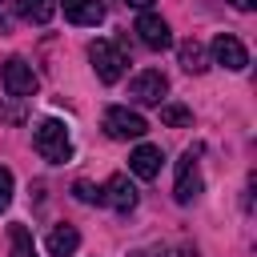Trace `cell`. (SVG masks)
Segmentation results:
<instances>
[{
	"label": "cell",
	"mask_w": 257,
	"mask_h": 257,
	"mask_svg": "<svg viewBox=\"0 0 257 257\" xmlns=\"http://www.w3.org/2000/svg\"><path fill=\"white\" fill-rule=\"evenodd\" d=\"M32 145H36V153H40L48 165H64V161L72 157L68 128H64V120H52V116H44V120L36 124V133H32Z\"/></svg>",
	"instance_id": "obj_1"
},
{
	"label": "cell",
	"mask_w": 257,
	"mask_h": 257,
	"mask_svg": "<svg viewBox=\"0 0 257 257\" xmlns=\"http://www.w3.org/2000/svg\"><path fill=\"white\" fill-rule=\"evenodd\" d=\"M104 133L112 141H141L149 133V120L141 112H133L128 104H112V108H104Z\"/></svg>",
	"instance_id": "obj_2"
},
{
	"label": "cell",
	"mask_w": 257,
	"mask_h": 257,
	"mask_svg": "<svg viewBox=\"0 0 257 257\" xmlns=\"http://www.w3.org/2000/svg\"><path fill=\"white\" fill-rule=\"evenodd\" d=\"M88 60H92V68H96V76L104 80V84H116L120 76H124V52L112 44V40H92L88 44Z\"/></svg>",
	"instance_id": "obj_3"
},
{
	"label": "cell",
	"mask_w": 257,
	"mask_h": 257,
	"mask_svg": "<svg viewBox=\"0 0 257 257\" xmlns=\"http://www.w3.org/2000/svg\"><path fill=\"white\" fill-rule=\"evenodd\" d=\"M0 76H4V88H8V96H16V100H28L32 92H36V72H32V64L24 60V56H8L4 60V68H0Z\"/></svg>",
	"instance_id": "obj_4"
},
{
	"label": "cell",
	"mask_w": 257,
	"mask_h": 257,
	"mask_svg": "<svg viewBox=\"0 0 257 257\" xmlns=\"http://www.w3.org/2000/svg\"><path fill=\"white\" fill-rule=\"evenodd\" d=\"M197 157H201V149L193 145V149H185V157L177 161V189H173V197H177L181 205H189V201L201 193V169H197Z\"/></svg>",
	"instance_id": "obj_5"
},
{
	"label": "cell",
	"mask_w": 257,
	"mask_h": 257,
	"mask_svg": "<svg viewBox=\"0 0 257 257\" xmlns=\"http://www.w3.org/2000/svg\"><path fill=\"white\" fill-rule=\"evenodd\" d=\"M165 92H169V80H165L161 68H145V72H137V76L128 80V96H133L137 104H161Z\"/></svg>",
	"instance_id": "obj_6"
},
{
	"label": "cell",
	"mask_w": 257,
	"mask_h": 257,
	"mask_svg": "<svg viewBox=\"0 0 257 257\" xmlns=\"http://www.w3.org/2000/svg\"><path fill=\"white\" fill-rule=\"evenodd\" d=\"M137 40L145 44V48H153V52H165L169 44H173V32H169V20L165 16H157V12H145L141 20H137Z\"/></svg>",
	"instance_id": "obj_7"
},
{
	"label": "cell",
	"mask_w": 257,
	"mask_h": 257,
	"mask_svg": "<svg viewBox=\"0 0 257 257\" xmlns=\"http://www.w3.org/2000/svg\"><path fill=\"white\" fill-rule=\"evenodd\" d=\"M100 201H104V205H112L116 213H128V209H137L141 193H137V185H133L124 173H116V177H108V181L100 185Z\"/></svg>",
	"instance_id": "obj_8"
},
{
	"label": "cell",
	"mask_w": 257,
	"mask_h": 257,
	"mask_svg": "<svg viewBox=\"0 0 257 257\" xmlns=\"http://www.w3.org/2000/svg\"><path fill=\"white\" fill-rule=\"evenodd\" d=\"M213 64H221L229 72H241V68H249V52H245V44L233 32H221L213 40Z\"/></svg>",
	"instance_id": "obj_9"
},
{
	"label": "cell",
	"mask_w": 257,
	"mask_h": 257,
	"mask_svg": "<svg viewBox=\"0 0 257 257\" xmlns=\"http://www.w3.org/2000/svg\"><path fill=\"white\" fill-rule=\"evenodd\" d=\"M161 149L157 145H137L133 153H128V173L133 177H141V181H153L157 173H161Z\"/></svg>",
	"instance_id": "obj_10"
},
{
	"label": "cell",
	"mask_w": 257,
	"mask_h": 257,
	"mask_svg": "<svg viewBox=\"0 0 257 257\" xmlns=\"http://www.w3.org/2000/svg\"><path fill=\"white\" fill-rule=\"evenodd\" d=\"M56 8H64V20H72L80 28H96L104 20V8L96 0H56Z\"/></svg>",
	"instance_id": "obj_11"
},
{
	"label": "cell",
	"mask_w": 257,
	"mask_h": 257,
	"mask_svg": "<svg viewBox=\"0 0 257 257\" xmlns=\"http://www.w3.org/2000/svg\"><path fill=\"white\" fill-rule=\"evenodd\" d=\"M44 245H48V253H52V257H72V253L80 249V233H76L72 225H56V229L48 233V241H44Z\"/></svg>",
	"instance_id": "obj_12"
},
{
	"label": "cell",
	"mask_w": 257,
	"mask_h": 257,
	"mask_svg": "<svg viewBox=\"0 0 257 257\" xmlns=\"http://www.w3.org/2000/svg\"><path fill=\"white\" fill-rule=\"evenodd\" d=\"M16 12L28 24H48L56 16V0H16Z\"/></svg>",
	"instance_id": "obj_13"
},
{
	"label": "cell",
	"mask_w": 257,
	"mask_h": 257,
	"mask_svg": "<svg viewBox=\"0 0 257 257\" xmlns=\"http://www.w3.org/2000/svg\"><path fill=\"white\" fill-rule=\"evenodd\" d=\"M177 56H181V68L185 72H205L209 68V56H205V44L201 40H185L177 48Z\"/></svg>",
	"instance_id": "obj_14"
},
{
	"label": "cell",
	"mask_w": 257,
	"mask_h": 257,
	"mask_svg": "<svg viewBox=\"0 0 257 257\" xmlns=\"http://www.w3.org/2000/svg\"><path fill=\"white\" fill-rule=\"evenodd\" d=\"M8 241H12V257H36V245H32V233L16 221L8 225Z\"/></svg>",
	"instance_id": "obj_15"
},
{
	"label": "cell",
	"mask_w": 257,
	"mask_h": 257,
	"mask_svg": "<svg viewBox=\"0 0 257 257\" xmlns=\"http://www.w3.org/2000/svg\"><path fill=\"white\" fill-rule=\"evenodd\" d=\"M189 120H193V108H185V104H161V124L181 128V124H189Z\"/></svg>",
	"instance_id": "obj_16"
},
{
	"label": "cell",
	"mask_w": 257,
	"mask_h": 257,
	"mask_svg": "<svg viewBox=\"0 0 257 257\" xmlns=\"http://www.w3.org/2000/svg\"><path fill=\"white\" fill-rule=\"evenodd\" d=\"M72 193H76V201H84V205H100V185H92V181H76Z\"/></svg>",
	"instance_id": "obj_17"
},
{
	"label": "cell",
	"mask_w": 257,
	"mask_h": 257,
	"mask_svg": "<svg viewBox=\"0 0 257 257\" xmlns=\"http://www.w3.org/2000/svg\"><path fill=\"white\" fill-rule=\"evenodd\" d=\"M12 189H16V181H12V169H8V165H0V213L12 205Z\"/></svg>",
	"instance_id": "obj_18"
},
{
	"label": "cell",
	"mask_w": 257,
	"mask_h": 257,
	"mask_svg": "<svg viewBox=\"0 0 257 257\" xmlns=\"http://www.w3.org/2000/svg\"><path fill=\"white\" fill-rule=\"evenodd\" d=\"M229 4H233V8H241V12H253V8H257V0H229Z\"/></svg>",
	"instance_id": "obj_19"
},
{
	"label": "cell",
	"mask_w": 257,
	"mask_h": 257,
	"mask_svg": "<svg viewBox=\"0 0 257 257\" xmlns=\"http://www.w3.org/2000/svg\"><path fill=\"white\" fill-rule=\"evenodd\" d=\"M124 4H128V8H149L153 0H124Z\"/></svg>",
	"instance_id": "obj_20"
}]
</instances>
